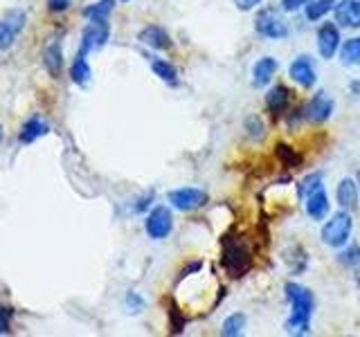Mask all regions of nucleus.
Here are the masks:
<instances>
[{
    "mask_svg": "<svg viewBox=\"0 0 360 337\" xmlns=\"http://www.w3.org/2000/svg\"><path fill=\"white\" fill-rule=\"evenodd\" d=\"M286 299L290 303V317L284 329L288 335H309L311 333V315H313V292L295 281H288L284 286Z\"/></svg>",
    "mask_w": 360,
    "mask_h": 337,
    "instance_id": "nucleus-1",
    "label": "nucleus"
},
{
    "mask_svg": "<svg viewBox=\"0 0 360 337\" xmlns=\"http://www.w3.org/2000/svg\"><path fill=\"white\" fill-rule=\"evenodd\" d=\"M300 194L304 196V202H307V213L311 216V220H324L329 216L331 202H329V196H326V189H324V176L320 171L311 173L307 180H304L300 187Z\"/></svg>",
    "mask_w": 360,
    "mask_h": 337,
    "instance_id": "nucleus-2",
    "label": "nucleus"
},
{
    "mask_svg": "<svg viewBox=\"0 0 360 337\" xmlns=\"http://www.w3.org/2000/svg\"><path fill=\"white\" fill-rule=\"evenodd\" d=\"M221 265L232 279H241L250 272V267H252V252L248 250L243 241L225 236L223 250H221Z\"/></svg>",
    "mask_w": 360,
    "mask_h": 337,
    "instance_id": "nucleus-3",
    "label": "nucleus"
},
{
    "mask_svg": "<svg viewBox=\"0 0 360 337\" xmlns=\"http://www.w3.org/2000/svg\"><path fill=\"white\" fill-rule=\"evenodd\" d=\"M352 230H354V220H352V211H338L333 216L322 225V243L329 247H345L352 239Z\"/></svg>",
    "mask_w": 360,
    "mask_h": 337,
    "instance_id": "nucleus-4",
    "label": "nucleus"
},
{
    "mask_svg": "<svg viewBox=\"0 0 360 337\" xmlns=\"http://www.w3.org/2000/svg\"><path fill=\"white\" fill-rule=\"evenodd\" d=\"M255 29L259 37H264L268 41H284L288 39V25L284 22L275 9H262L255 18Z\"/></svg>",
    "mask_w": 360,
    "mask_h": 337,
    "instance_id": "nucleus-5",
    "label": "nucleus"
},
{
    "mask_svg": "<svg viewBox=\"0 0 360 337\" xmlns=\"http://www.w3.org/2000/svg\"><path fill=\"white\" fill-rule=\"evenodd\" d=\"M25 27V9H9L0 16V52H7Z\"/></svg>",
    "mask_w": 360,
    "mask_h": 337,
    "instance_id": "nucleus-6",
    "label": "nucleus"
},
{
    "mask_svg": "<svg viewBox=\"0 0 360 337\" xmlns=\"http://www.w3.org/2000/svg\"><path fill=\"white\" fill-rule=\"evenodd\" d=\"M144 230L149 234V239L153 241H162L167 239L169 234L174 230V216H172V209L165 207V205H158L149 211V216L144 220Z\"/></svg>",
    "mask_w": 360,
    "mask_h": 337,
    "instance_id": "nucleus-7",
    "label": "nucleus"
},
{
    "mask_svg": "<svg viewBox=\"0 0 360 337\" xmlns=\"http://www.w3.org/2000/svg\"><path fill=\"white\" fill-rule=\"evenodd\" d=\"M333 108H335L333 97H329V93H324V90H318V93L307 101V106L302 110V117L311 124H324L331 119Z\"/></svg>",
    "mask_w": 360,
    "mask_h": 337,
    "instance_id": "nucleus-8",
    "label": "nucleus"
},
{
    "mask_svg": "<svg viewBox=\"0 0 360 337\" xmlns=\"http://www.w3.org/2000/svg\"><path fill=\"white\" fill-rule=\"evenodd\" d=\"M167 200L172 202V207L178 211H194L207 202V191H202L198 187H180V189L169 191Z\"/></svg>",
    "mask_w": 360,
    "mask_h": 337,
    "instance_id": "nucleus-9",
    "label": "nucleus"
},
{
    "mask_svg": "<svg viewBox=\"0 0 360 337\" xmlns=\"http://www.w3.org/2000/svg\"><path fill=\"white\" fill-rule=\"evenodd\" d=\"M110 37V25L108 20H90L88 25L84 27L82 34V45H79V52L90 54L99 48H104L106 41Z\"/></svg>",
    "mask_w": 360,
    "mask_h": 337,
    "instance_id": "nucleus-10",
    "label": "nucleus"
},
{
    "mask_svg": "<svg viewBox=\"0 0 360 337\" xmlns=\"http://www.w3.org/2000/svg\"><path fill=\"white\" fill-rule=\"evenodd\" d=\"M288 74L300 88H307V90H311L315 86V81H318L315 65L311 61V56H307V54H300L297 59H292V63L288 65Z\"/></svg>",
    "mask_w": 360,
    "mask_h": 337,
    "instance_id": "nucleus-11",
    "label": "nucleus"
},
{
    "mask_svg": "<svg viewBox=\"0 0 360 337\" xmlns=\"http://www.w3.org/2000/svg\"><path fill=\"white\" fill-rule=\"evenodd\" d=\"M340 29H338L335 22H322L318 29V52L322 59H333V56L340 52Z\"/></svg>",
    "mask_w": 360,
    "mask_h": 337,
    "instance_id": "nucleus-12",
    "label": "nucleus"
},
{
    "mask_svg": "<svg viewBox=\"0 0 360 337\" xmlns=\"http://www.w3.org/2000/svg\"><path fill=\"white\" fill-rule=\"evenodd\" d=\"M335 22H340L342 27L360 29V0H340L333 7Z\"/></svg>",
    "mask_w": 360,
    "mask_h": 337,
    "instance_id": "nucleus-13",
    "label": "nucleus"
},
{
    "mask_svg": "<svg viewBox=\"0 0 360 337\" xmlns=\"http://www.w3.org/2000/svg\"><path fill=\"white\" fill-rule=\"evenodd\" d=\"M290 101H292V93H290V90L284 84H277L275 88L268 90V95H266V108L270 110V115H273V117H279V115H284V112L288 110Z\"/></svg>",
    "mask_w": 360,
    "mask_h": 337,
    "instance_id": "nucleus-14",
    "label": "nucleus"
},
{
    "mask_svg": "<svg viewBox=\"0 0 360 337\" xmlns=\"http://www.w3.org/2000/svg\"><path fill=\"white\" fill-rule=\"evenodd\" d=\"M277 70H279V61L273 59V56H262V59H257L252 65V86L266 88L275 79Z\"/></svg>",
    "mask_w": 360,
    "mask_h": 337,
    "instance_id": "nucleus-15",
    "label": "nucleus"
},
{
    "mask_svg": "<svg viewBox=\"0 0 360 337\" xmlns=\"http://www.w3.org/2000/svg\"><path fill=\"white\" fill-rule=\"evenodd\" d=\"M335 200H338V205L347 211H354L358 207V185L354 178L340 180V185L335 189Z\"/></svg>",
    "mask_w": 360,
    "mask_h": 337,
    "instance_id": "nucleus-16",
    "label": "nucleus"
},
{
    "mask_svg": "<svg viewBox=\"0 0 360 337\" xmlns=\"http://www.w3.org/2000/svg\"><path fill=\"white\" fill-rule=\"evenodd\" d=\"M138 39H140L144 45H149V48H153V50H169V48H172V39H169L167 29L160 27V25H146V27L138 34Z\"/></svg>",
    "mask_w": 360,
    "mask_h": 337,
    "instance_id": "nucleus-17",
    "label": "nucleus"
},
{
    "mask_svg": "<svg viewBox=\"0 0 360 337\" xmlns=\"http://www.w3.org/2000/svg\"><path fill=\"white\" fill-rule=\"evenodd\" d=\"M43 63L48 67V72L52 77H59L61 74V67H63V50H61V43L59 41H50L45 45L43 50Z\"/></svg>",
    "mask_w": 360,
    "mask_h": 337,
    "instance_id": "nucleus-18",
    "label": "nucleus"
},
{
    "mask_svg": "<svg viewBox=\"0 0 360 337\" xmlns=\"http://www.w3.org/2000/svg\"><path fill=\"white\" fill-rule=\"evenodd\" d=\"M48 131H50V126L45 124L41 117H30L27 121H25V126L20 128V142L22 144H30V142H37L39 138H43V135H48Z\"/></svg>",
    "mask_w": 360,
    "mask_h": 337,
    "instance_id": "nucleus-19",
    "label": "nucleus"
},
{
    "mask_svg": "<svg viewBox=\"0 0 360 337\" xmlns=\"http://www.w3.org/2000/svg\"><path fill=\"white\" fill-rule=\"evenodd\" d=\"M70 79L77 84V86H88L90 79H93V70H90V63L86 61V54L79 52L72 61V67H70Z\"/></svg>",
    "mask_w": 360,
    "mask_h": 337,
    "instance_id": "nucleus-20",
    "label": "nucleus"
},
{
    "mask_svg": "<svg viewBox=\"0 0 360 337\" xmlns=\"http://www.w3.org/2000/svg\"><path fill=\"white\" fill-rule=\"evenodd\" d=\"M151 70H153V74L160 79V81H165L167 86H178L180 84V79H178V70L176 67L169 63V61H165V59H153L151 61Z\"/></svg>",
    "mask_w": 360,
    "mask_h": 337,
    "instance_id": "nucleus-21",
    "label": "nucleus"
},
{
    "mask_svg": "<svg viewBox=\"0 0 360 337\" xmlns=\"http://www.w3.org/2000/svg\"><path fill=\"white\" fill-rule=\"evenodd\" d=\"M340 61L342 65H349V67L360 65V37L347 39L340 45Z\"/></svg>",
    "mask_w": 360,
    "mask_h": 337,
    "instance_id": "nucleus-22",
    "label": "nucleus"
},
{
    "mask_svg": "<svg viewBox=\"0 0 360 337\" xmlns=\"http://www.w3.org/2000/svg\"><path fill=\"white\" fill-rule=\"evenodd\" d=\"M245 324H248V317H245L243 312H232L230 317L223 319L221 335H225V337H239V335H243Z\"/></svg>",
    "mask_w": 360,
    "mask_h": 337,
    "instance_id": "nucleus-23",
    "label": "nucleus"
},
{
    "mask_svg": "<svg viewBox=\"0 0 360 337\" xmlns=\"http://www.w3.org/2000/svg\"><path fill=\"white\" fill-rule=\"evenodd\" d=\"M112 7H115V0H97V3L88 5L84 9V18L88 20H108L112 14Z\"/></svg>",
    "mask_w": 360,
    "mask_h": 337,
    "instance_id": "nucleus-24",
    "label": "nucleus"
},
{
    "mask_svg": "<svg viewBox=\"0 0 360 337\" xmlns=\"http://www.w3.org/2000/svg\"><path fill=\"white\" fill-rule=\"evenodd\" d=\"M275 157L281 162V166H286V168H297L302 164V155L284 142H279L275 146Z\"/></svg>",
    "mask_w": 360,
    "mask_h": 337,
    "instance_id": "nucleus-25",
    "label": "nucleus"
},
{
    "mask_svg": "<svg viewBox=\"0 0 360 337\" xmlns=\"http://www.w3.org/2000/svg\"><path fill=\"white\" fill-rule=\"evenodd\" d=\"M333 7H335V0H311V3L304 7V14H307L311 22H315V20H322Z\"/></svg>",
    "mask_w": 360,
    "mask_h": 337,
    "instance_id": "nucleus-26",
    "label": "nucleus"
},
{
    "mask_svg": "<svg viewBox=\"0 0 360 337\" xmlns=\"http://www.w3.org/2000/svg\"><path fill=\"white\" fill-rule=\"evenodd\" d=\"M338 263L345 265V267H358L360 265V245H356V243L349 245L347 243L345 250L338 254Z\"/></svg>",
    "mask_w": 360,
    "mask_h": 337,
    "instance_id": "nucleus-27",
    "label": "nucleus"
},
{
    "mask_svg": "<svg viewBox=\"0 0 360 337\" xmlns=\"http://www.w3.org/2000/svg\"><path fill=\"white\" fill-rule=\"evenodd\" d=\"M245 133H248V138H250L252 142H262L266 138V126H264L262 117H257V115L248 117L245 119Z\"/></svg>",
    "mask_w": 360,
    "mask_h": 337,
    "instance_id": "nucleus-28",
    "label": "nucleus"
},
{
    "mask_svg": "<svg viewBox=\"0 0 360 337\" xmlns=\"http://www.w3.org/2000/svg\"><path fill=\"white\" fill-rule=\"evenodd\" d=\"M311 3V0H281V9L284 11H300Z\"/></svg>",
    "mask_w": 360,
    "mask_h": 337,
    "instance_id": "nucleus-29",
    "label": "nucleus"
},
{
    "mask_svg": "<svg viewBox=\"0 0 360 337\" xmlns=\"http://www.w3.org/2000/svg\"><path fill=\"white\" fill-rule=\"evenodd\" d=\"M234 7L239 9V11H252L257 5H262L264 0H232Z\"/></svg>",
    "mask_w": 360,
    "mask_h": 337,
    "instance_id": "nucleus-30",
    "label": "nucleus"
},
{
    "mask_svg": "<svg viewBox=\"0 0 360 337\" xmlns=\"http://www.w3.org/2000/svg\"><path fill=\"white\" fill-rule=\"evenodd\" d=\"M127 306L131 308V312H140L144 308V301L135 295V292H129V297H127Z\"/></svg>",
    "mask_w": 360,
    "mask_h": 337,
    "instance_id": "nucleus-31",
    "label": "nucleus"
},
{
    "mask_svg": "<svg viewBox=\"0 0 360 337\" xmlns=\"http://www.w3.org/2000/svg\"><path fill=\"white\" fill-rule=\"evenodd\" d=\"M9 331V310L0 306V335H5Z\"/></svg>",
    "mask_w": 360,
    "mask_h": 337,
    "instance_id": "nucleus-32",
    "label": "nucleus"
},
{
    "mask_svg": "<svg viewBox=\"0 0 360 337\" xmlns=\"http://www.w3.org/2000/svg\"><path fill=\"white\" fill-rule=\"evenodd\" d=\"M70 7V0H50V9L52 11H63Z\"/></svg>",
    "mask_w": 360,
    "mask_h": 337,
    "instance_id": "nucleus-33",
    "label": "nucleus"
},
{
    "mask_svg": "<svg viewBox=\"0 0 360 337\" xmlns=\"http://www.w3.org/2000/svg\"><path fill=\"white\" fill-rule=\"evenodd\" d=\"M356 281H358V286H360V270H358V275H356Z\"/></svg>",
    "mask_w": 360,
    "mask_h": 337,
    "instance_id": "nucleus-34",
    "label": "nucleus"
},
{
    "mask_svg": "<svg viewBox=\"0 0 360 337\" xmlns=\"http://www.w3.org/2000/svg\"><path fill=\"white\" fill-rule=\"evenodd\" d=\"M0 140H3V128H0Z\"/></svg>",
    "mask_w": 360,
    "mask_h": 337,
    "instance_id": "nucleus-35",
    "label": "nucleus"
},
{
    "mask_svg": "<svg viewBox=\"0 0 360 337\" xmlns=\"http://www.w3.org/2000/svg\"><path fill=\"white\" fill-rule=\"evenodd\" d=\"M122 3H131V0H122Z\"/></svg>",
    "mask_w": 360,
    "mask_h": 337,
    "instance_id": "nucleus-36",
    "label": "nucleus"
}]
</instances>
